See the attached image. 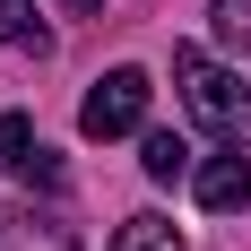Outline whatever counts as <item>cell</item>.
<instances>
[{
  "mask_svg": "<svg viewBox=\"0 0 251 251\" xmlns=\"http://www.w3.org/2000/svg\"><path fill=\"white\" fill-rule=\"evenodd\" d=\"M113 251H182V226H174V217H156V208H148V217H130V226L113 234Z\"/></svg>",
  "mask_w": 251,
  "mask_h": 251,
  "instance_id": "cell-7",
  "label": "cell"
},
{
  "mask_svg": "<svg viewBox=\"0 0 251 251\" xmlns=\"http://www.w3.org/2000/svg\"><path fill=\"white\" fill-rule=\"evenodd\" d=\"M0 174H18V182H61V165H52V148L35 139L26 113H0Z\"/></svg>",
  "mask_w": 251,
  "mask_h": 251,
  "instance_id": "cell-4",
  "label": "cell"
},
{
  "mask_svg": "<svg viewBox=\"0 0 251 251\" xmlns=\"http://www.w3.org/2000/svg\"><path fill=\"white\" fill-rule=\"evenodd\" d=\"M139 165H148V182H182L191 174V148H182L174 130H148V139H139Z\"/></svg>",
  "mask_w": 251,
  "mask_h": 251,
  "instance_id": "cell-6",
  "label": "cell"
},
{
  "mask_svg": "<svg viewBox=\"0 0 251 251\" xmlns=\"http://www.w3.org/2000/svg\"><path fill=\"white\" fill-rule=\"evenodd\" d=\"M148 70H104L96 87H87V104H78V130L87 139H130V130L148 122Z\"/></svg>",
  "mask_w": 251,
  "mask_h": 251,
  "instance_id": "cell-2",
  "label": "cell"
},
{
  "mask_svg": "<svg viewBox=\"0 0 251 251\" xmlns=\"http://www.w3.org/2000/svg\"><path fill=\"white\" fill-rule=\"evenodd\" d=\"M174 87H182V104H191L226 148H251V87H243V70H226V61L200 52V44H182L174 52Z\"/></svg>",
  "mask_w": 251,
  "mask_h": 251,
  "instance_id": "cell-1",
  "label": "cell"
},
{
  "mask_svg": "<svg viewBox=\"0 0 251 251\" xmlns=\"http://www.w3.org/2000/svg\"><path fill=\"white\" fill-rule=\"evenodd\" d=\"M191 191H200V208H251V148H226V156H208L200 174H191Z\"/></svg>",
  "mask_w": 251,
  "mask_h": 251,
  "instance_id": "cell-3",
  "label": "cell"
},
{
  "mask_svg": "<svg viewBox=\"0 0 251 251\" xmlns=\"http://www.w3.org/2000/svg\"><path fill=\"white\" fill-rule=\"evenodd\" d=\"M61 9H96V0H61Z\"/></svg>",
  "mask_w": 251,
  "mask_h": 251,
  "instance_id": "cell-10",
  "label": "cell"
},
{
  "mask_svg": "<svg viewBox=\"0 0 251 251\" xmlns=\"http://www.w3.org/2000/svg\"><path fill=\"white\" fill-rule=\"evenodd\" d=\"M0 44H44L35 18H26V0H0Z\"/></svg>",
  "mask_w": 251,
  "mask_h": 251,
  "instance_id": "cell-9",
  "label": "cell"
},
{
  "mask_svg": "<svg viewBox=\"0 0 251 251\" xmlns=\"http://www.w3.org/2000/svg\"><path fill=\"white\" fill-rule=\"evenodd\" d=\"M208 26H217V44L243 52L251 44V0H208Z\"/></svg>",
  "mask_w": 251,
  "mask_h": 251,
  "instance_id": "cell-8",
  "label": "cell"
},
{
  "mask_svg": "<svg viewBox=\"0 0 251 251\" xmlns=\"http://www.w3.org/2000/svg\"><path fill=\"white\" fill-rule=\"evenodd\" d=\"M0 251H78V243H70V226H61V217L18 208V217H0Z\"/></svg>",
  "mask_w": 251,
  "mask_h": 251,
  "instance_id": "cell-5",
  "label": "cell"
}]
</instances>
